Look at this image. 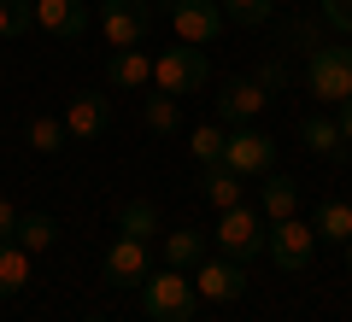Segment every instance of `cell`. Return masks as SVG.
<instances>
[{
    "instance_id": "1",
    "label": "cell",
    "mask_w": 352,
    "mask_h": 322,
    "mask_svg": "<svg viewBox=\"0 0 352 322\" xmlns=\"http://www.w3.org/2000/svg\"><path fill=\"white\" fill-rule=\"evenodd\" d=\"M135 293H141L147 322H194V310H200V293H194L188 270H170V264H164V270H153Z\"/></svg>"
},
{
    "instance_id": "2",
    "label": "cell",
    "mask_w": 352,
    "mask_h": 322,
    "mask_svg": "<svg viewBox=\"0 0 352 322\" xmlns=\"http://www.w3.org/2000/svg\"><path fill=\"white\" fill-rule=\"evenodd\" d=\"M305 94L317 106H346L352 100V47H311V59H305Z\"/></svg>"
},
{
    "instance_id": "3",
    "label": "cell",
    "mask_w": 352,
    "mask_h": 322,
    "mask_svg": "<svg viewBox=\"0 0 352 322\" xmlns=\"http://www.w3.org/2000/svg\"><path fill=\"white\" fill-rule=\"evenodd\" d=\"M212 240H217V252H223V258L247 264V258H258V252H264V240H270V223H264V211L235 205V211H217Z\"/></svg>"
},
{
    "instance_id": "4",
    "label": "cell",
    "mask_w": 352,
    "mask_h": 322,
    "mask_svg": "<svg viewBox=\"0 0 352 322\" xmlns=\"http://www.w3.org/2000/svg\"><path fill=\"white\" fill-rule=\"evenodd\" d=\"M212 82V65H206V47H164L159 59H153V88L159 94H200V88Z\"/></svg>"
},
{
    "instance_id": "5",
    "label": "cell",
    "mask_w": 352,
    "mask_h": 322,
    "mask_svg": "<svg viewBox=\"0 0 352 322\" xmlns=\"http://www.w3.org/2000/svg\"><path fill=\"white\" fill-rule=\"evenodd\" d=\"M223 164L235 176H247V182H258V176L276 170V141L264 135V129H252V124H235L223 135Z\"/></svg>"
},
{
    "instance_id": "6",
    "label": "cell",
    "mask_w": 352,
    "mask_h": 322,
    "mask_svg": "<svg viewBox=\"0 0 352 322\" xmlns=\"http://www.w3.org/2000/svg\"><path fill=\"white\" fill-rule=\"evenodd\" d=\"M264 252H270V264H276L282 275H300L305 264H311V252H317V229L305 223V217H282V223H270Z\"/></svg>"
},
{
    "instance_id": "7",
    "label": "cell",
    "mask_w": 352,
    "mask_h": 322,
    "mask_svg": "<svg viewBox=\"0 0 352 322\" xmlns=\"http://www.w3.org/2000/svg\"><path fill=\"white\" fill-rule=\"evenodd\" d=\"M223 6L217 0H170V30L182 47H212L217 36H223Z\"/></svg>"
},
{
    "instance_id": "8",
    "label": "cell",
    "mask_w": 352,
    "mask_h": 322,
    "mask_svg": "<svg viewBox=\"0 0 352 322\" xmlns=\"http://www.w3.org/2000/svg\"><path fill=\"white\" fill-rule=\"evenodd\" d=\"M194 293L200 299H212V305H235L241 293H247V270H241L235 258H200L194 264Z\"/></svg>"
},
{
    "instance_id": "9",
    "label": "cell",
    "mask_w": 352,
    "mask_h": 322,
    "mask_svg": "<svg viewBox=\"0 0 352 322\" xmlns=\"http://www.w3.org/2000/svg\"><path fill=\"white\" fill-rule=\"evenodd\" d=\"M100 270H106V281H112V287H141V281L153 275V252H147V240H135V235H118L112 246H106Z\"/></svg>"
},
{
    "instance_id": "10",
    "label": "cell",
    "mask_w": 352,
    "mask_h": 322,
    "mask_svg": "<svg viewBox=\"0 0 352 322\" xmlns=\"http://www.w3.org/2000/svg\"><path fill=\"white\" fill-rule=\"evenodd\" d=\"M100 36L106 47H141L147 41V6L141 0H100Z\"/></svg>"
},
{
    "instance_id": "11",
    "label": "cell",
    "mask_w": 352,
    "mask_h": 322,
    "mask_svg": "<svg viewBox=\"0 0 352 322\" xmlns=\"http://www.w3.org/2000/svg\"><path fill=\"white\" fill-rule=\"evenodd\" d=\"M264 106H270V88H264L258 76H235V82H223V94H217V117H223L229 129H235V124H252Z\"/></svg>"
},
{
    "instance_id": "12",
    "label": "cell",
    "mask_w": 352,
    "mask_h": 322,
    "mask_svg": "<svg viewBox=\"0 0 352 322\" xmlns=\"http://www.w3.org/2000/svg\"><path fill=\"white\" fill-rule=\"evenodd\" d=\"M106 124H112L106 94H76L71 106H65V135H71V141H100Z\"/></svg>"
},
{
    "instance_id": "13",
    "label": "cell",
    "mask_w": 352,
    "mask_h": 322,
    "mask_svg": "<svg viewBox=\"0 0 352 322\" xmlns=\"http://www.w3.org/2000/svg\"><path fill=\"white\" fill-rule=\"evenodd\" d=\"M159 252H164V264H170V270H194L200 258H212V235H206V229H194V223L164 229V235H159Z\"/></svg>"
},
{
    "instance_id": "14",
    "label": "cell",
    "mask_w": 352,
    "mask_h": 322,
    "mask_svg": "<svg viewBox=\"0 0 352 322\" xmlns=\"http://www.w3.org/2000/svg\"><path fill=\"white\" fill-rule=\"evenodd\" d=\"M36 30L59 36V41H82V30H88L82 0H36Z\"/></svg>"
},
{
    "instance_id": "15",
    "label": "cell",
    "mask_w": 352,
    "mask_h": 322,
    "mask_svg": "<svg viewBox=\"0 0 352 322\" xmlns=\"http://www.w3.org/2000/svg\"><path fill=\"white\" fill-rule=\"evenodd\" d=\"M258 211H264V223L300 217V182H294L288 170H270V176H258Z\"/></svg>"
},
{
    "instance_id": "16",
    "label": "cell",
    "mask_w": 352,
    "mask_h": 322,
    "mask_svg": "<svg viewBox=\"0 0 352 322\" xmlns=\"http://www.w3.org/2000/svg\"><path fill=\"white\" fill-rule=\"evenodd\" d=\"M106 82L141 94V88H153V59H147L141 47H118L112 59H106Z\"/></svg>"
},
{
    "instance_id": "17",
    "label": "cell",
    "mask_w": 352,
    "mask_h": 322,
    "mask_svg": "<svg viewBox=\"0 0 352 322\" xmlns=\"http://www.w3.org/2000/svg\"><path fill=\"white\" fill-rule=\"evenodd\" d=\"M300 141L317 152V159H346V135H340V117L311 112V117L300 124Z\"/></svg>"
},
{
    "instance_id": "18",
    "label": "cell",
    "mask_w": 352,
    "mask_h": 322,
    "mask_svg": "<svg viewBox=\"0 0 352 322\" xmlns=\"http://www.w3.org/2000/svg\"><path fill=\"white\" fill-rule=\"evenodd\" d=\"M247 194V176H235L229 164H206V205L212 211H235Z\"/></svg>"
},
{
    "instance_id": "19",
    "label": "cell",
    "mask_w": 352,
    "mask_h": 322,
    "mask_svg": "<svg viewBox=\"0 0 352 322\" xmlns=\"http://www.w3.org/2000/svg\"><path fill=\"white\" fill-rule=\"evenodd\" d=\"M30 270H36V258H30L18 240H0V299H12L30 287Z\"/></svg>"
},
{
    "instance_id": "20",
    "label": "cell",
    "mask_w": 352,
    "mask_h": 322,
    "mask_svg": "<svg viewBox=\"0 0 352 322\" xmlns=\"http://www.w3.org/2000/svg\"><path fill=\"white\" fill-rule=\"evenodd\" d=\"M118 235H135V240H159L164 229H159V205L153 199H129V205H118Z\"/></svg>"
},
{
    "instance_id": "21",
    "label": "cell",
    "mask_w": 352,
    "mask_h": 322,
    "mask_svg": "<svg viewBox=\"0 0 352 322\" xmlns=\"http://www.w3.org/2000/svg\"><path fill=\"white\" fill-rule=\"evenodd\" d=\"M311 229H317V240H329V246H346L352 240V199H323Z\"/></svg>"
},
{
    "instance_id": "22",
    "label": "cell",
    "mask_w": 352,
    "mask_h": 322,
    "mask_svg": "<svg viewBox=\"0 0 352 322\" xmlns=\"http://www.w3.org/2000/svg\"><path fill=\"white\" fill-rule=\"evenodd\" d=\"M141 124H147L153 135H176V129H182V100H176V94H159V88H147Z\"/></svg>"
},
{
    "instance_id": "23",
    "label": "cell",
    "mask_w": 352,
    "mask_h": 322,
    "mask_svg": "<svg viewBox=\"0 0 352 322\" xmlns=\"http://www.w3.org/2000/svg\"><path fill=\"white\" fill-rule=\"evenodd\" d=\"M12 240L30 252V258H41V252L59 240V223H53L47 211H24V217H18V235H12Z\"/></svg>"
},
{
    "instance_id": "24",
    "label": "cell",
    "mask_w": 352,
    "mask_h": 322,
    "mask_svg": "<svg viewBox=\"0 0 352 322\" xmlns=\"http://www.w3.org/2000/svg\"><path fill=\"white\" fill-rule=\"evenodd\" d=\"M36 30V0H0V41Z\"/></svg>"
},
{
    "instance_id": "25",
    "label": "cell",
    "mask_w": 352,
    "mask_h": 322,
    "mask_svg": "<svg viewBox=\"0 0 352 322\" xmlns=\"http://www.w3.org/2000/svg\"><path fill=\"white\" fill-rule=\"evenodd\" d=\"M24 135H30V147H36L41 159H53V152H59L65 141H71V135H65V117H30V129H24Z\"/></svg>"
},
{
    "instance_id": "26",
    "label": "cell",
    "mask_w": 352,
    "mask_h": 322,
    "mask_svg": "<svg viewBox=\"0 0 352 322\" xmlns=\"http://www.w3.org/2000/svg\"><path fill=\"white\" fill-rule=\"evenodd\" d=\"M223 135H229L223 124H200V129H188V152H194L200 164H223Z\"/></svg>"
},
{
    "instance_id": "27",
    "label": "cell",
    "mask_w": 352,
    "mask_h": 322,
    "mask_svg": "<svg viewBox=\"0 0 352 322\" xmlns=\"http://www.w3.org/2000/svg\"><path fill=\"white\" fill-rule=\"evenodd\" d=\"M217 6L229 24H270V12H276V0H217Z\"/></svg>"
},
{
    "instance_id": "28",
    "label": "cell",
    "mask_w": 352,
    "mask_h": 322,
    "mask_svg": "<svg viewBox=\"0 0 352 322\" xmlns=\"http://www.w3.org/2000/svg\"><path fill=\"white\" fill-rule=\"evenodd\" d=\"M323 18H329L335 30H346V36H352V0H323Z\"/></svg>"
},
{
    "instance_id": "29",
    "label": "cell",
    "mask_w": 352,
    "mask_h": 322,
    "mask_svg": "<svg viewBox=\"0 0 352 322\" xmlns=\"http://www.w3.org/2000/svg\"><path fill=\"white\" fill-rule=\"evenodd\" d=\"M18 217H24V211H18L12 199H0V240H12V235H18Z\"/></svg>"
},
{
    "instance_id": "30",
    "label": "cell",
    "mask_w": 352,
    "mask_h": 322,
    "mask_svg": "<svg viewBox=\"0 0 352 322\" xmlns=\"http://www.w3.org/2000/svg\"><path fill=\"white\" fill-rule=\"evenodd\" d=\"M340 135H346V147H352V100L340 106Z\"/></svg>"
},
{
    "instance_id": "31",
    "label": "cell",
    "mask_w": 352,
    "mask_h": 322,
    "mask_svg": "<svg viewBox=\"0 0 352 322\" xmlns=\"http://www.w3.org/2000/svg\"><path fill=\"white\" fill-rule=\"evenodd\" d=\"M340 252H346V270H352V240H346V246H340Z\"/></svg>"
},
{
    "instance_id": "32",
    "label": "cell",
    "mask_w": 352,
    "mask_h": 322,
    "mask_svg": "<svg viewBox=\"0 0 352 322\" xmlns=\"http://www.w3.org/2000/svg\"><path fill=\"white\" fill-rule=\"evenodd\" d=\"M94 322H112V317H94Z\"/></svg>"
},
{
    "instance_id": "33",
    "label": "cell",
    "mask_w": 352,
    "mask_h": 322,
    "mask_svg": "<svg viewBox=\"0 0 352 322\" xmlns=\"http://www.w3.org/2000/svg\"><path fill=\"white\" fill-rule=\"evenodd\" d=\"M82 6H88V0H82ZM94 6H100V0H94Z\"/></svg>"
}]
</instances>
